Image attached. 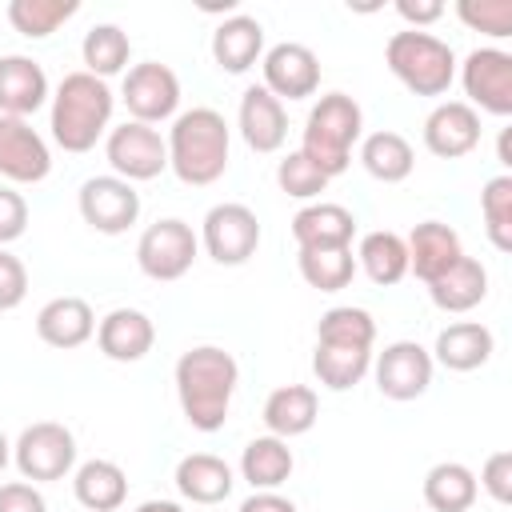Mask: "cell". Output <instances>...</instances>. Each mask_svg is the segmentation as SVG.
I'll return each instance as SVG.
<instances>
[{
	"label": "cell",
	"instance_id": "1",
	"mask_svg": "<svg viewBox=\"0 0 512 512\" xmlns=\"http://www.w3.org/2000/svg\"><path fill=\"white\" fill-rule=\"evenodd\" d=\"M176 400L196 432H220L240 384V364L220 344H196L176 360Z\"/></svg>",
	"mask_w": 512,
	"mask_h": 512
},
{
	"label": "cell",
	"instance_id": "2",
	"mask_svg": "<svg viewBox=\"0 0 512 512\" xmlns=\"http://www.w3.org/2000/svg\"><path fill=\"white\" fill-rule=\"evenodd\" d=\"M112 108H116V96L108 80H96L84 68L68 72L52 92V112H48L52 140L76 156L92 152L112 128Z\"/></svg>",
	"mask_w": 512,
	"mask_h": 512
},
{
	"label": "cell",
	"instance_id": "3",
	"mask_svg": "<svg viewBox=\"0 0 512 512\" xmlns=\"http://www.w3.org/2000/svg\"><path fill=\"white\" fill-rule=\"evenodd\" d=\"M168 168L180 184L208 188L228 172L232 132L216 108H188L168 128Z\"/></svg>",
	"mask_w": 512,
	"mask_h": 512
},
{
	"label": "cell",
	"instance_id": "4",
	"mask_svg": "<svg viewBox=\"0 0 512 512\" xmlns=\"http://www.w3.org/2000/svg\"><path fill=\"white\" fill-rule=\"evenodd\" d=\"M360 136H364V112H360V104L348 92H324L312 104L308 120H304L300 152L332 180V176L348 172L352 148L360 144Z\"/></svg>",
	"mask_w": 512,
	"mask_h": 512
},
{
	"label": "cell",
	"instance_id": "5",
	"mask_svg": "<svg viewBox=\"0 0 512 512\" xmlns=\"http://www.w3.org/2000/svg\"><path fill=\"white\" fill-rule=\"evenodd\" d=\"M384 64L412 96H444L456 80V52L448 48V40L416 28L388 36Z\"/></svg>",
	"mask_w": 512,
	"mask_h": 512
},
{
	"label": "cell",
	"instance_id": "6",
	"mask_svg": "<svg viewBox=\"0 0 512 512\" xmlns=\"http://www.w3.org/2000/svg\"><path fill=\"white\" fill-rule=\"evenodd\" d=\"M200 256V236L192 232V224H184L180 216H164L156 224H148L136 240V264L148 280L172 284L180 280Z\"/></svg>",
	"mask_w": 512,
	"mask_h": 512
},
{
	"label": "cell",
	"instance_id": "7",
	"mask_svg": "<svg viewBox=\"0 0 512 512\" xmlns=\"http://www.w3.org/2000/svg\"><path fill=\"white\" fill-rule=\"evenodd\" d=\"M12 464L24 480L32 484H48V480H64L76 468V436L56 424V420H36L28 424L16 444H12Z\"/></svg>",
	"mask_w": 512,
	"mask_h": 512
},
{
	"label": "cell",
	"instance_id": "8",
	"mask_svg": "<svg viewBox=\"0 0 512 512\" xmlns=\"http://www.w3.org/2000/svg\"><path fill=\"white\" fill-rule=\"evenodd\" d=\"M104 156L112 164V176L140 184V180H156L160 172H168V144L152 124L140 120H124L116 128H108L104 136Z\"/></svg>",
	"mask_w": 512,
	"mask_h": 512
},
{
	"label": "cell",
	"instance_id": "9",
	"mask_svg": "<svg viewBox=\"0 0 512 512\" xmlns=\"http://www.w3.org/2000/svg\"><path fill=\"white\" fill-rule=\"evenodd\" d=\"M200 248L224 268L248 264L260 248L256 212L248 204H212L204 212V224H200Z\"/></svg>",
	"mask_w": 512,
	"mask_h": 512
},
{
	"label": "cell",
	"instance_id": "10",
	"mask_svg": "<svg viewBox=\"0 0 512 512\" xmlns=\"http://www.w3.org/2000/svg\"><path fill=\"white\" fill-rule=\"evenodd\" d=\"M464 104L488 116H512V56L504 48H472L460 64Z\"/></svg>",
	"mask_w": 512,
	"mask_h": 512
},
{
	"label": "cell",
	"instance_id": "11",
	"mask_svg": "<svg viewBox=\"0 0 512 512\" xmlns=\"http://www.w3.org/2000/svg\"><path fill=\"white\" fill-rule=\"evenodd\" d=\"M120 100L128 108L132 120L140 124H164L176 116L180 108V80L168 64L160 60H144V64H132L124 72V84H120Z\"/></svg>",
	"mask_w": 512,
	"mask_h": 512
},
{
	"label": "cell",
	"instance_id": "12",
	"mask_svg": "<svg viewBox=\"0 0 512 512\" xmlns=\"http://www.w3.org/2000/svg\"><path fill=\"white\" fill-rule=\"evenodd\" d=\"M80 216L100 236H120L140 220V192L120 176H88L80 184Z\"/></svg>",
	"mask_w": 512,
	"mask_h": 512
},
{
	"label": "cell",
	"instance_id": "13",
	"mask_svg": "<svg viewBox=\"0 0 512 512\" xmlns=\"http://www.w3.org/2000/svg\"><path fill=\"white\" fill-rule=\"evenodd\" d=\"M432 352L416 340H392L384 344L380 356H372V376H376V388L384 400H416L428 392L432 384Z\"/></svg>",
	"mask_w": 512,
	"mask_h": 512
},
{
	"label": "cell",
	"instance_id": "14",
	"mask_svg": "<svg viewBox=\"0 0 512 512\" xmlns=\"http://www.w3.org/2000/svg\"><path fill=\"white\" fill-rule=\"evenodd\" d=\"M260 68H264V88L280 104L284 100H308L320 88V60L308 44H296V40L272 44L260 56Z\"/></svg>",
	"mask_w": 512,
	"mask_h": 512
},
{
	"label": "cell",
	"instance_id": "15",
	"mask_svg": "<svg viewBox=\"0 0 512 512\" xmlns=\"http://www.w3.org/2000/svg\"><path fill=\"white\" fill-rule=\"evenodd\" d=\"M48 172L52 152L44 136L20 116H0V176L12 184H40Z\"/></svg>",
	"mask_w": 512,
	"mask_h": 512
},
{
	"label": "cell",
	"instance_id": "16",
	"mask_svg": "<svg viewBox=\"0 0 512 512\" xmlns=\"http://www.w3.org/2000/svg\"><path fill=\"white\" fill-rule=\"evenodd\" d=\"M480 144V112L464 100H440L424 120V148L440 160H460Z\"/></svg>",
	"mask_w": 512,
	"mask_h": 512
},
{
	"label": "cell",
	"instance_id": "17",
	"mask_svg": "<svg viewBox=\"0 0 512 512\" xmlns=\"http://www.w3.org/2000/svg\"><path fill=\"white\" fill-rule=\"evenodd\" d=\"M236 128H240V136H244V144L252 152L268 156V152H280L284 140H288V112H284V104L264 84H252L240 96Z\"/></svg>",
	"mask_w": 512,
	"mask_h": 512
},
{
	"label": "cell",
	"instance_id": "18",
	"mask_svg": "<svg viewBox=\"0 0 512 512\" xmlns=\"http://www.w3.org/2000/svg\"><path fill=\"white\" fill-rule=\"evenodd\" d=\"M408 248V272L424 284H432L436 276H444L460 256H464V244H460V232L444 220H424L408 232L404 240Z\"/></svg>",
	"mask_w": 512,
	"mask_h": 512
},
{
	"label": "cell",
	"instance_id": "19",
	"mask_svg": "<svg viewBox=\"0 0 512 512\" xmlns=\"http://www.w3.org/2000/svg\"><path fill=\"white\" fill-rule=\"evenodd\" d=\"M48 96H52L48 76L32 56H20V52L0 56V116L28 120L48 104Z\"/></svg>",
	"mask_w": 512,
	"mask_h": 512
},
{
	"label": "cell",
	"instance_id": "20",
	"mask_svg": "<svg viewBox=\"0 0 512 512\" xmlns=\"http://www.w3.org/2000/svg\"><path fill=\"white\" fill-rule=\"evenodd\" d=\"M96 344L108 360L116 364H136L152 352L156 344V324L148 320V312L140 308H112L100 324H96Z\"/></svg>",
	"mask_w": 512,
	"mask_h": 512
},
{
	"label": "cell",
	"instance_id": "21",
	"mask_svg": "<svg viewBox=\"0 0 512 512\" xmlns=\"http://www.w3.org/2000/svg\"><path fill=\"white\" fill-rule=\"evenodd\" d=\"M492 352H496V336L488 324L456 320V324L440 328V336L432 344V364H440L448 372H476L492 360Z\"/></svg>",
	"mask_w": 512,
	"mask_h": 512
},
{
	"label": "cell",
	"instance_id": "22",
	"mask_svg": "<svg viewBox=\"0 0 512 512\" xmlns=\"http://www.w3.org/2000/svg\"><path fill=\"white\" fill-rule=\"evenodd\" d=\"M352 236H356V216L344 204L316 200V204H304L292 216L296 248H312V252H320V248H352Z\"/></svg>",
	"mask_w": 512,
	"mask_h": 512
},
{
	"label": "cell",
	"instance_id": "23",
	"mask_svg": "<svg viewBox=\"0 0 512 512\" xmlns=\"http://www.w3.org/2000/svg\"><path fill=\"white\" fill-rule=\"evenodd\" d=\"M36 336L48 344V348H80L96 336V316H92V304L80 300V296H56L48 300L40 312H36Z\"/></svg>",
	"mask_w": 512,
	"mask_h": 512
},
{
	"label": "cell",
	"instance_id": "24",
	"mask_svg": "<svg viewBox=\"0 0 512 512\" xmlns=\"http://www.w3.org/2000/svg\"><path fill=\"white\" fill-rule=\"evenodd\" d=\"M260 56H264V24H260L256 16L232 12L228 20L216 24V32H212V60H216L220 72L240 76V72H248Z\"/></svg>",
	"mask_w": 512,
	"mask_h": 512
},
{
	"label": "cell",
	"instance_id": "25",
	"mask_svg": "<svg viewBox=\"0 0 512 512\" xmlns=\"http://www.w3.org/2000/svg\"><path fill=\"white\" fill-rule=\"evenodd\" d=\"M316 416H320V396L308 384H280L264 400V428L268 436H280V440L312 432Z\"/></svg>",
	"mask_w": 512,
	"mask_h": 512
},
{
	"label": "cell",
	"instance_id": "26",
	"mask_svg": "<svg viewBox=\"0 0 512 512\" xmlns=\"http://www.w3.org/2000/svg\"><path fill=\"white\" fill-rule=\"evenodd\" d=\"M428 296L440 312H452V316L472 312L488 296V268L476 256H460L444 276H436L428 284Z\"/></svg>",
	"mask_w": 512,
	"mask_h": 512
},
{
	"label": "cell",
	"instance_id": "27",
	"mask_svg": "<svg viewBox=\"0 0 512 512\" xmlns=\"http://www.w3.org/2000/svg\"><path fill=\"white\" fill-rule=\"evenodd\" d=\"M172 480H176V492L192 504H220V500L232 496V484H236L232 468L212 452H188L176 464Z\"/></svg>",
	"mask_w": 512,
	"mask_h": 512
},
{
	"label": "cell",
	"instance_id": "28",
	"mask_svg": "<svg viewBox=\"0 0 512 512\" xmlns=\"http://www.w3.org/2000/svg\"><path fill=\"white\" fill-rule=\"evenodd\" d=\"M72 496L84 512H116L128 500V476L112 460H84L72 472Z\"/></svg>",
	"mask_w": 512,
	"mask_h": 512
},
{
	"label": "cell",
	"instance_id": "29",
	"mask_svg": "<svg viewBox=\"0 0 512 512\" xmlns=\"http://www.w3.org/2000/svg\"><path fill=\"white\" fill-rule=\"evenodd\" d=\"M424 504L432 512H468L480 496V484H476V472L460 460H440L424 472Z\"/></svg>",
	"mask_w": 512,
	"mask_h": 512
},
{
	"label": "cell",
	"instance_id": "30",
	"mask_svg": "<svg viewBox=\"0 0 512 512\" xmlns=\"http://www.w3.org/2000/svg\"><path fill=\"white\" fill-rule=\"evenodd\" d=\"M296 468V456L288 448V440L280 436H256L244 444L240 456V476L252 484V492H276Z\"/></svg>",
	"mask_w": 512,
	"mask_h": 512
},
{
	"label": "cell",
	"instance_id": "31",
	"mask_svg": "<svg viewBox=\"0 0 512 512\" xmlns=\"http://www.w3.org/2000/svg\"><path fill=\"white\" fill-rule=\"evenodd\" d=\"M360 164H364V172H368L372 180H380V184H400V180L412 176L416 152H412V144H408L400 132L380 128V132H368V136L360 140Z\"/></svg>",
	"mask_w": 512,
	"mask_h": 512
},
{
	"label": "cell",
	"instance_id": "32",
	"mask_svg": "<svg viewBox=\"0 0 512 512\" xmlns=\"http://www.w3.org/2000/svg\"><path fill=\"white\" fill-rule=\"evenodd\" d=\"M356 268H364V276L380 288H392L408 276V248H404V236L400 232H388V228H376V232H364L360 236V248H356Z\"/></svg>",
	"mask_w": 512,
	"mask_h": 512
},
{
	"label": "cell",
	"instance_id": "33",
	"mask_svg": "<svg viewBox=\"0 0 512 512\" xmlns=\"http://www.w3.org/2000/svg\"><path fill=\"white\" fill-rule=\"evenodd\" d=\"M128 56H132V40L120 24H92L80 40V60H84V72H92L96 80H108L116 72L128 68Z\"/></svg>",
	"mask_w": 512,
	"mask_h": 512
},
{
	"label": "cell",
	"instance_id": "34",
	"mask_svg": "<svg viewBox=\"0 0 512 512\" xmlns=\"http://www.w3.org/2000/svg\"><path fill=\"white\" fill-rule=\"evenodd\" d=\"M312 372L328 392H348L372 372V348H336V344H316L312 352Z\"/></svg>",
	"mask_w": 512,
	"mask_h": 512
},
{
	"label": "cell",
	"instance_id": "35",
	"mask_svg": "<svg viewBox=\"0 0 512 512\" xmlns=\"http://www.w3.org/2000/svg\"><path fill=\"white\" fill-rule=\"evenodd\" d=\"M316 344H336V348H372L376 344V320L368 308L336 304L320 316L316 324Z\"/></svg>",
	"mask_w": 512,
	"mask_h": 512
},
{
	"label": "cell",
	"instance_id": "36",
	"mask_svg": "<svg viewBox=\"0 0 512 512\" xmlns=\"http://www.w3.org/2000/svg\"><path fill=\"white\" fill-rule=\"evenodd\" d=\"M296 264H300L304 284L316 288V292H340V288H348L352 276H356V256H352V248H320V252L300 248Z\"/></svg>",
	"mask_w": 512,
	"mask_h": 512
},
{
	"label": "cell",
	"instance_id": "37",
	"mask_svg": "<svg viewBox=\"0 0 512 512\" xmlns=\"http://www.w3.org/2000/svg\"><path fill=\"white\" fill-rule=\"evenodd\" d=\"M76 12H80V0H12L8 24L28 40H44L60 24H68Z\"/></svg>",
	"mask_w": 512,
	"mask_h": 512
},
{
	"label": "cell",
	"instance_id": "38",
	"mask_svg": "<svg viewBox=\"0 0 512 512\" xmlns=\"http://www.w3.org/2000/svg\"><path fill=\"white\" fill-rule=\"evenodd\" d=\"M480 216L492 248L512 252V172H500L480 188Z\"/></svg>",
	"mask_w": 512,
	"mask_h": 512
},
{
	"label": "cell",
	"instance_id": "39",
	"mask_svg": "<svg viewBox=\"0 0 512 512\" xmlns=\"http://www.w3.org/2000/svg\"><path fill=\"white\" fill-rule=\"evenodd\" d=\"M276 184H280V192L292 196V200H316V196L328 188V176L296 148V152H288V156L276 164Z\"/></svg>",
	"mask_w": 512,
	"mask_h": 512
},
{
	"label": "cell",
	"instance_id": "40",
	"mask_svg": "<svg viewBox=\"0 0 512 512\" xmlns=\"http://www.w3.org/2000/svg\"><path fill=\"white\" fill-rule=\"evenodd\" d=\"M456 16L464 28L484 32L492 40H508L512 36V0H460Z\"/></svg>",
	"mask_w": 512,
	"mask_h": 512
},
{
	"label": "cell",
	"instance_id": "41",
	"mask_svg": "<svg viewBox=\"0 0 512 512\" xmlns=\"http://www.w3.org/2000/svg\"><path fill=\"white\" fill-rule=\"evenodd\" d=\"M28 296V268L20 256H12L8 248H0V312L20 308Z\"/></svg>",
	"mask_w": 512,
	"mask_h": 512
},
{
	"label": "cell",
	"instance_id": "42",
	"mask_svg": "<svg viewBox=\"0 0 512 512\" xmlns=\"http://www.w3.org/2000/svg\"><path fill=\"white\" fill-rule=\"evenodd\" d=\"M496 504H512V452H492L476 480Z\"/></svg>",
	"mask_w": 512,
	"mask_h": 512
},
{
	"label": "cell",
	"instance_id": "43",
	"mask_svg": "<svg viewBox=\"0 0 512 512\" xmlns=\"http://www.w3.org/2000/svg\"><path fill=\"white\" fill-rule=\"evenodd\" d=\"M28 228V204L16 188H0V248L20 240Z\"/></svg>",
	"mask_w": 512,
	"mask_h": 512
},
{
	"label": "cell",
	"instance_id": "44",
	"mask_svg": "<svg viewBox=\"0 0 512 512\" xmlns=\"http://www.w3.org/2000/svg\"><path fill=\"white\" fill-rule=\"evenodd\" d=\"M0 512H48V504L36 484L8 480V484H0Z\"/></svg>",
	"mask_w": 512,
	"mask_h": 512
},
{
	"label": "cell",
	"instance_id": "45",
	"mask_svg": "<svg viewBox=\"0 0 512 512\" xmlns=\"http://www.w3.org/2000/svg\"><path fill=\"white\" fill-rule=\"evenodd\" d=\"M396 16H400L408 28L424 32L428 24H436V20L444 16V4H440V0H396Z\"/></svg>",
	"mask_w": 512,
	"mask_h": 512
},
{
	"label": "cell",
	"instance_id": "46",
	"mask_svg": "<svg viewBox=\"0 0 512 512\" xmlns=\"http://www.w3.org/2000/svg\"><path fill=\"white\" fill-rule=\"evenodd\" d=\"M236 512H296V504L280 492H252Z\"/></svg>",
	"mask_w": 512,
	"mask_h": 512
},
{
	"label": "cell",
	"instance_id": "47",
	"mask_svg": "<svg viewBox=\"0 0 512 512\" xmlns=\"http://www.w3.org/2000/svg\"><path fill=\"white\" fill-rule=\"evenodd\" d=\"M496 160L504 168H512V128H500V140H496Z\"/></svg>",
	"mask_w": 512,
	"mask_h": 512
},
{
	"label": "cell",
	"instance_id": "48",
	"mask_svg": "<svg viewBox=\"0 0 512 512\" xmlns=\"http://www.w3.org/2000/svg\"><path fill=\"white\" fill-rule=\"evenodd\" d=\"M136 512H184L176 500H144V504H136Z\"/></svg>",
	"mask_w": 512,
	"mask_h": 512
},
{
	"label": "cell",
	"instance_id": "49",
	"mask_svg": "<svg viewBox=\"0 0 512 512\" xmlns=\"http://www.w3.org/2000/svg\"><path fill=\"white\" fill-rule=\"evenodd\" d=\"M8 460H12V444H8V436L0 432V472L8 468Z\"/></svg>",
	"mask_w": 512,
	"mask_h": 512
}]
</instances>
